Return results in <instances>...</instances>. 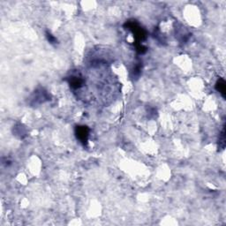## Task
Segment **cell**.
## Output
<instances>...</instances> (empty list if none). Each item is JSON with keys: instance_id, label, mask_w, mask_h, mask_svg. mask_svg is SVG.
Wrapping results in <instances>:
<instances>
[{"instance_id": "1", "label": "cell", "mask_w": 226, "mask_h": 226, "mask_svg": "<svg viewBox=\"0 0 226 226\" xmlns=\"http://www.w3.org/2000/svg\"><path fill=\"white\" fill-rule=\"evenodd\" d=\"M76 134L78 139L80 140L81 142H86L88 141V130L86 126H80L77 128Z\"/></svg>"}, {"instance_id": "2", "label": "cell", "mask_w": 226, "mask_h": 226, "mask_svg": "<svg viewBox=\"0 0 226 226\" xmlns=\"http://www.w3.org/2000/svg\"><path fill=\"white\" fill-rule=\"evenodd\" d=\"M216 89L223 94V96H225V82L224 80H219L216 83Z\"/></svg>"}, {"instance_id": "3", "label": "cell", "mask_w": 226, "mask_h": 226, "mask_svg": "<svg viewBox=\"0 0 226 226\" xmlns=\"http://www.w3.org/2000/svg\"><path fill=\"white\" fill-rule=\"evenodd\" d=\"M46 36H47V38H48V40L50 42H51V43H54L55 42H56V38L52 36V35H51L49 32H47L46 33Z\"/></svg>"}]
</instances>
